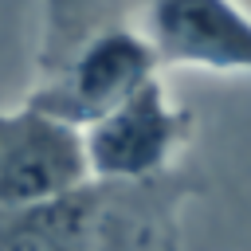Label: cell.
<instances>
[{"mask_svg": "<svg viewBox=\"0 0 251 251\" xmlns=\"http://www.w3.org/2000/svg\"><path fill=\"white\" fill-rule=\"evenodd\" d=\"M204 196V180L192 169H161L149 176H106L86 173L71 188L0 212V251H133V247H180L184 243V208Z\"/></svg>", "mask_w": 251, "mask_h": 251, "instance_id": "6da1fadb", "label": "cell"}, {"mask_svg": "<svg viewBox=\"0 0 251 251\" xmlns=\"http://www.w3.org/2000/svg\"><path fill=\"white\" fill-rule=\"evenodd\" d=\"M157 71L137 0H39L27 102L86 126Z\"/></svg>", "mask_w": 251, "mask_h": 251, "instance_id": "7a4b0ae2", "label": "cell"}, {"mask_svg": "<svg viewBox=\"0 0 251 251\" xmlns=\"http://www.w3.org/2000/svg\"><path fill=\"white\" fill-rule=\"evenodd\" d=\"M188 137L192 114L169 98L161 71L82 126L90 173L106 176H149L173 169Z\"/></svg>", "mask_w": 251, "mask_h": 251, "instance_id": "3957f363", "label": "cell"}, {"mask_svg": "<svg viewBox=\"0 0 251 251\" xmlns=\"http://www.w3.org/2000/svg\"><path fill=\"white\" fill-rule=\"evenodd\" d=\"M90 173L82 126L24 98L0 110V212L39 204Z\"/></svg>", "mask_w": 251, "mask_h": 251, "instance_id": "277c9868", "label": "cell"}, {"mask_svg": "<svg viewBox=\"0 0 251 251\" xmlns=\"http://www.w3.org/2000/svg\"><path fill=\"white\" fill-rule=\"evenodd\" d=\"M137 20L161 71L251 75V16L235 0H137Z\"/></svg>", "mask_w": 251, "mask_h": 251, "instance_id": "5b68a950", "label": "cell"}]
</instances>
